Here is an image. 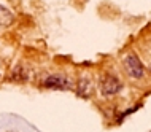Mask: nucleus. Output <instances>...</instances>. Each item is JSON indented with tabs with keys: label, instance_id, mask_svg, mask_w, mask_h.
<instances>
[{
	"label": "nucleus",
	"instance_id": "1",
	"mask_svg": "<svg viewBox=\"0 0 151 132\" xmlns=\"http://www.w3.org/2000/svg\"><path fill=\"white\" fill-rule=\"evenodd\" d=\"M122 64H124L126 72H127L132 78H137V80L143 78V75H145V67H143V64L140 62V59H138V57L134 54V53L126 54L124 59H122Z\"/></svg>",
	"mask_w": 151,
	"mask_h": 132
},
{
	"label": "nucleus",
	"instance_id": "2",
	"mask_svg": "<svg viewBox=\"0 0 151 132\" xmlns=\"http://www.w3.org/2000/svg\"><path fill=\"white\" fill-rule=\"evenodd\" d=\"M99 89L104 96H115L121 91V81L119 78L111 75V73H107L100 78L99 81Z\"/></svg>",
	"mask_w": 151,
	"mask_h": 132
},
{
	"label": "nucleus",
	"instance_id": "3",
	"mask_svg": "<svg viewBox=\"0 0 151 132\" xmlns=\"http://www.w3.org/2000/svg\"><path fill=\"white\" fill-rule=\"evenodd\" d=\"M42 84L45 86V88H48V89H68L72 83H70V80H68L67 76L58 75V73H56V75L45 76Z\"/></svg>",
	"mask_w": 151,
	"mask_h": 132
},
{
	"label": "nucleus",
	"instance_id": "4",
	"mask_svg": "<svg viewBox=\"0 0 151 132\" xmlns=\"http://www.w3.org/2000/svg\"><path fill=\"white\" fill-rule=\"evenodd\" d=\"M78 96L81 97H91L92 96V83L89 78H81L78 81Z\"/></svg>",
	"mask_w": 151,
	"mask_h": 132
},
{
	"label": "nucleus",
	"instance_id": "5",
	"mask_svg": "<svg viewBox=\"0 0 151 132\" xmlns=\"http://www.w3.org/2000/svg\"><path fill=\"white\" fill-rule=\"evenodd\" d=\"M14 21V14L8 8L0 5V26H10Z\"/></svg>",
	"mask_w": 151,
	"mask_h": 132
},
{
	"label": "nucleus",
	"instance_id": "6",
	"mask_svg": "<svg viewBox=\"0 0 151 132\" xmlns=\"http://www.w3.org/2000/svg\"><path fill=\"white\" fill-rule=\"evenodd\" d=\"M11 80L19 81V83L27 81V80H29V70L24 69V67H16L13 72H11Z\"/></svg>",
	"mask_w": 151,
	"mask_h": 132
}]
</instances>
